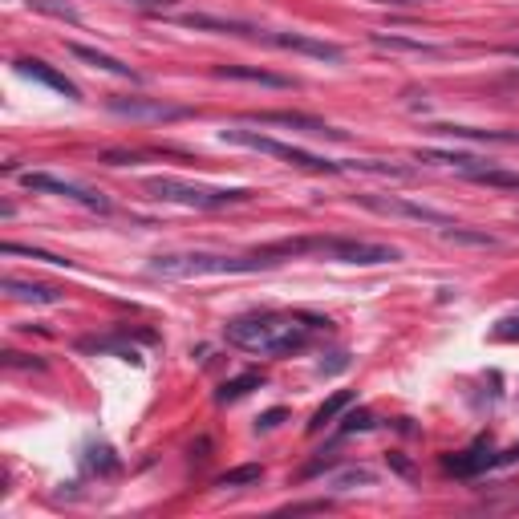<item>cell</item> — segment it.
<instances>
[{
	"label": "cell",
	"instance_id": "cell-8",
	"mask_svg": "<svg viewBox=\"0 0 519 519\" xmlns=\"http://www.w3.org/2000/svg\"><path fill=\"white\" fill-rule=\"evenodd\" d=\"M260 45H276V49H288V53H305V57H317V61H345V49L333 45V41H321V37H309V33H272V29H256Z\"/></svg>",
	"mask_w": 519,
	"mask_h": 519
},
{
	"label": "cell",
	"instance_id": "cell-10",
	"mask_svg": "<svg viewBox=\"0 0 519 519\" xmlns=\"http://www.w3.org/2000/svg\"><path fill=\"white\" fill-rule=\"evenodd\" d=\"M252 122H260V126H288V130H301V134H313V138H337V142L349 138L345 130H337V126H329V122H321L313 114H296V110H260V114H252Z\"/></svg>",
	"mask_w": 519,
	"mask_h": 519
},
{
	"label": "cell",
	"instance_id": "cell-5",
	"mask_svg": "<svg viewBox=\"0 0 519 519\" xmlns=\"http://www.w3.org/2000/svg\"><path fill=\"white\" fill-rule=\"evenodd\" d=\"M219 138L232 142V146H248V151H260V155H272V159H284V163L301 167V171H313V175H345V171H349L345 163H333V159L309 155V151H301V146L280 142V138H268V134H256V130H240V126H232V130L219 134Z\"/></svg>",
	"mask_w": 519,
	"mask_h": 519
},
{
	"label": "cell",
	"instance_id": "cell-15",
	"mask_svg": "<svg viewBox=\"0 0 519 519\" xmlns=\"http://www.w3.org/2000/svg\"><path fill=\"white\" fill-rule=\"evenodd\" d=\"M5 288L13 301H29V305H61V288L53 284H37V280H17V276H5Z\"/></svg>",
	"mask_w": 519,
	"mask_h": 519
},
{
	"label": "cell",
	"instance_id": "cell-21",
	"mask_svg": "<svg viewBox=\"0 0 519 519\" xmlns=\"http://www.w3.org/2000/svg\"><path fill=\"white\" fill-rule=\"evenodd\" d=\"M471 179H475V183H483V187H499V191H519V175H515V171L483 167V171H475Z\"/></svg>",
	"mask_w": 519,
	"mask_h": 519
},
{
	"label": "cell",
	"instance_id": "cell-19",
	"mask_svg": "<svg viewBox=\"0 0 519 519\" xmlns=\"http://www.w3.org/2000/svg\"><path fill=\"white\" fill-rule=\"evenodd\" d=\"M349 402H353V394H349V390H341V394H333V398H329V402H325V406H321V410L313 414V422H309V430H313V434H321V430H325V426H329V422H333V418H337L341 410H349Z\"/></svg>",
	"mask_w": 519,
	"mask_h": 519
},
{
	"label": "cell",
	"instance_id": "cell-24",
	"mask_svg": "<svg viewBox=\"0 0 519 519\" xmlns=\"http://www.w3.org/2000/svg\"><path fill=\"white\" fill-rule=\"evenodd\" d=\"M353 430H374V414H369V410H349L341 418V434H353Z\"/></svg>",
	"mask_w": 519,
	"mask_h": 519
},
{
	"label": "cell",
	"instance_id": "cell-9",
	"mask_svg": "<svg viewBox=\"0 0 519 519\" xmlns=\"http://www.w3.org/2000/svg\"><path fill=\"white\" fill-rule=\"evenodd\" d=\"M515 459H519V447H511V451L495 455L491 438H483V442H475L471 451H463V455H451V459H447V471H451V475H463V479H475V475H483V471H495V467H507V463H515Z\"/></svg>",
	"mask_w": 519,
	"mask_h": 519
},
{
	"label": "cell",
	"instance_id": "cell-27",
	"mask_svg": "<svg viewBox=\"0 0 519 519\" xmlns=\"http://www.w3.org/2000/svg\"><path fill=\"white\" fill-rule=\"evenodd\" d=\"M122 5L142 9V13H167V9H171V0H122Z\"/></svg>",
	"mask_w": 519,
	"mask_h": 519
},
{
	"label": "cell",
	"instance_id": "cell-13",
	"mask_svg": "<svg viewBox=\"0 0 519 519\" xmlns=\"http://www.w3.org/2000/svg\"><path fill=\"white\" fill-rule=\"evenodd\" d=\"M69 53L78 57V61H86V65H94V69H102V73H110V78L142 82V73H138V69H130L126 61H118V57H110V53H102V49H90V45H78V41H73Z\"/></svg>",
	"mask_w": 519,
	"mask_h": 519
},
{
	"label": "cell",
	"instance_id": "cell-17",
	"mask_svg": "<svg viewBox=\"0 0 519 519\" xmlns=\"http://www.w3.org/2000/svg\"><path fill=\"white\" fill-rule=\"evenodd\" d=\"M374 45H378V49H402V53H426V57H442V53H451L447 45H430V41H418V37H398V33H374Z\"/></svg>",
	"mask_w": 519,
	"mask_h": 519
},
{
	"label": "cell",
	"instance_id": "cell-25",
	"mask_svg": "<svg viewBox=\"0 0 519 519\" xmlns=\"http://www.w3.org/2000/svg\"><path fill=\"white\" fill-rule=\"evenodd\" d=\"M374 479H378L374 471H365V467H349L345 475H337V479H333V487H341V491H345V487H353V483H374Z\"/></svg>",
	"mask_w": 519,
	"mask_h": 519
},
{
	"label": "cell",
	"instance_id": "cell-11",
	"mask_svg": "<svg viewBox=\"0 0 519 519\" xmlns=\"http://www.w3.org/2000/svg\"><path fill=\"white\" fill-rule=\"evenodd\" d=\"M17 73L21 78H33V82H41V86H49V90H57V94H65L69 102H78L82 98V90L73 86L65 73H57L49 61H41V57H17Z\"/></svg>",
	"mask_w": 519,
	"mask_h": 519
},
{
	"label": "cell",
	"instance_id": "cell-29",
	"mask_svg": "<svg viewBox=\"0 0 519 519\" xmlns=\"http://www.w3.org/2000/svg\"><path fill=\"white\" fill-rule=\"evenodd\" d=\"M280 418H284V410H268V414L260 418V430H272V426H280Z\"/></svg>",
	"mask_w": 519,
	"mask_h": 519
},
{
	"label": "cell",
	"instance_id": "cell-20",
	"mask_svg": "<svg viewBox=\"0 0 519 519\" xmlns=\"http://www.w3.org/2000/svg\"><path fill=\"white\" fill-rule=\"evenodd\" d=\"M264 479V467L260 463H248V467H236V471H224L215 479V487H252Z\"/></svg>",
	"mask_w": 519,
	"mask_h": 519
},
{
	"label": "cell",
	"instance_id": "cell-1",
	"mask_svg": "<svg viewBox=\"0 0 519 519\" xmlns=\"http://www.w3.org/2000/svg\"><path fill=\"white\" fill-rule=\"evenodd\" d=\"M321 333H329L325 317H309V313H248L224 325V337L244 349V353H260V357H292L305 353Z\"/></svg>",
	"mask_w": 519,
	"mask_h": 519
},
{
	"label": "cell",
	"instance_id": "cell-14",
	"mask_svg": "<svg viewBox=\"0 0 519 519\" xmlns=\"http://www.w3.org/2000/svg\"><path fill=\"white\" fill-rule=\"evenodd\" d=\"M211 73H215V78H228V82H252V86L292 90V78H280V73H268V69H256V65H215Z\"/></svg>",
	"mask_w": 519,
	"mask_h": 519
},
{
	"label": "cell",
	"instance_id": "cell-3",
	"mask_svg": "<svg viewBox=\"0 0 519 519\" xmlns=\"http://www.w3.org/2000/svg\"><path fill=\"white\" fill-rule=\"evenodd\" d=\"M276 260L256 248L248 256H224V252H167L146 264V272L159 280H203V276H248V272H268Z\"/></svg>",
	"mask_w": 519,
	"mask_h": 519
},
{
	"label": "cell",
	"instance_id": "cell-6",
	"mask_svg": "<svg viewBox=\"0 0 519 519\" xmlns=\"http://www.w3.org/2000/svg\"><path fill=\"white\" fill-rule=\"evenodd\" d=\"M21 187L45 191V195H61V199L78 203V207H86V211H98V215L110 211V199H106L102 191L82 187V183H73V179H61V175H49V171H25V175H21Z\"/></svg>",
	"mask_w": 519,
	"mask_h": 519
},
{
	"label": "cell",
	"instance_id": "cell-28",
	"mask_svg": "<svg viewBox=\"0 0 519 519\" xmlns=\"http://www.w3.org/2000/svg\"><path fill=\"white\" fill-rule=\"evenodd\" d=\"M378 5H390V9H414V5H430V0H378Z\"/></svg>",
	"mask_w": 519,
	"mask_h": 519
},
{
	"label": "cell",
	"instance_id": "cell-4",
	"mask_svg": "<svg viewBox=\"0 0 519 519\" xmlns=\"http://www.w3.org/2000/svg\"><path fill=\"white\" fill-rule=\"evenodd\" d=\"M146 191L163 203H179V207H195V211H224V207L252 199L248 187H211V183H191L179 175H151L146 179Z\"/></svg>",
	"mask_w": 519,
	"mask_h": 519
},
{
	"label": "cell",
	"instance_id": "cell-12",
	"mask_svg": "<svg viewBox=\"0 0 519 519\" xmlns=\"http://www.w3.org/2000/svg\"><path fill=\"white\" fill-rule=\"evenodd\" d=\"M110 110L122 118H155V122H175L187 118V106H171V102H142V98H110Z\"/></svg>",
	"mask_w": 519,
	"mask_h": 519
},
{
	"label": "cell",
	"instance_id": "cell-26",
	"mask_svg": "<svg viewBox=\"0 0 519 519\" xmlns=\"http://www.w3.org/2000/svg\"><path fill=\"white\" fill-rule=\"evenodd\" d=\"M495 341H519V317H507L495 325Z\"/></svg>",
	"mask_w": 519,
	"mask_h": 519
},
{
	"label": "cell",
	"instance_id": "cell-2",
	"mask_svg": "<svg viewBox=\"0 0 519 519\" xmlns=\"http://www.w3.org/2000/svg\"><path fill=\"white\" fill-rule=\"evenodd\" d=\"M276 264L296 260V256H321L337 264H361V268H378V264H398L402 252L390 244H369V240H349V236H301V240H276L264 248Z\"/></svg>",
	"mask_w": 519,
	"mask_h": 519
},
{
	"label": "cell",
	"instance_id": "cell-18",
	"mask_svg": "<svg viewBox=\"0 0 519 519\" xmlns=\"http://www.w3.org/2000/svg\"><path fill=\"white\" fill-rule=\"evenodd\" d=\"M260 386H264V378H260L256 369H252V374H240V378H232V382H224V386H219L215 402H219V406L240 402V398H248V394H252V390H260Z\"/></svg>",
	"mask_w": 519,
	"mask_h": 519
},
{
	"label": "cell",
	"instance_id": "cell-23",
	"mask_svg": "<svg viewBox=\"0 0 519 519\" xmlns=\"http://www.w3.org/2000/svg\"><path fill=\"white\" fill-rule=\"evenodd\" d=\"M5 252H9V256H33V260H41V264H57V268H69V260H61V256H53V252H41V248H21V244H5Z\"/></svg>",
	"mask_w": 519,
	"mask_h": 519
},
{
	"label": "cell",
	"instance_id": "cell-7",
	"mask_svg": "<svg viewBox=\"0 0 519 519\" xmlns=\"http://www.w3.org/2000/svg\"><path fill=\"white\" fill-rule=\"evenodd\" d=\"M361 207L378 211V215H394V219H414V224H430V228H459L447 211L438 207H426V203H414V199H398V195H357Z\"/></svg>",
	"mask_w": 519,
	"mask_h": 519
},
{
	"label": "cell",
	"instance_id": "cell-22",
	"mask_svg": "<svg viewBox=\"0 0 519 519\" xmlns=\"http://www.w3.org/2000/svg\"><path fill=\"white\" fill-rule=\"evenodd\" d=\"M29 9H37V13H49V17H57V21H73V25L82 21V13L73 9V5H61V0H29Z\"/></svg>",
	"mask_w": 519,
	"mask_h": 519
},
{
	"label": "cell",
	"instance_id": "cell-16",
	"mask_svg": "<svg viewBox=\"0 0 519 519\" xmlns=\"http://www.w3.org/2000/svg\"><path fill=\"white\" fill-rule=\"evenodd\" d=\"M430 134L447 138H475V142H519V130H479V126H455V122H434Z\"/></svg>",
	"mask_w": 519,
	"mask_h": 519
}]
</instances>
